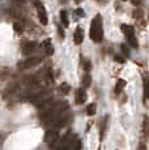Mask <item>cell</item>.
<instances>
[{
	"mask_svg": "<svg viewBox=\"0 0 149 150\" xmlns=\"http://www.w3.org/2000/svg\"><path fill=\"white\" fill-rule=\"evenodd\" d=\"M104 37V29H102V17L97 14L90 24V39L96 43H99Z\"/></svg>",
	"mask_w": 149,
	"mask_h": 150,
	"instance_id": "cell-1",
	"label": "cell"
},
{
	"mask_svg": "<svg viewBox=\"0 0 149 150\" xmlns=\"http://www.w3.org/2000/svg\"><path fill=\"white\" fill-rule=\"evenodd\" d=\"M122 31L124 33V35L127 37L128 42H130V45L132 46L133 48L139 47V42H137L136 37H135V29L132 26H130V25H122Z\"/></svg>",
	"mask_w": 149,
	"mask_h": 150,
	"instance_id": "cell-2",
	"label": "cell"
},
{
	"mask_svg": "<svg viewBox=\"0 0 149 150\" xmlns=\"http://www.w3.org/2000/svg\"><path fill=\"white\" fill-rule=\"evenodd\" d=\"M41 62H42L41 57L30 56V57H28V59H25L24 62H20L18 64H17V68H18L20 71H24V69H30V68L35 67V65H38Z\"/></svg>",
	"mask_w": 149,
	"mask_h": 150,
	"instance_id": "cell-3",
	"label": "cell"
},
{
	"mask_svg": "<svg viewBox=\"0 0 149 150\" xmlns=\"http://www.w3.org/2000/svg\"><path fill=\"white\" fill-rule=\"evenodd\" d=\"M46 142H47V145L50 146L51 149L55 148L56 142H58L59 140V133H58V128H51L47 131V133H46V137H45Z\"/></svg>",
	"mask_w": 149,
	"mask_h": 150,
	"instance_id": "cell-4",
	"label": "cell"
},
{
	"mask_svg": "<svg viewBox=\"0 0 149 150\" xmlns=\"http://www.w3.org/2000/svg\"><path fill=\"white\" fill-rule=\"evenodd\" d=\"M35 7H37V13H38V18H39V22L42 25H47L48 22V18H47V12H46V8L45 5L42 4L39 0H37L35 3Z\"/></svg>",
	"mask_w": 149,
	"mask_h": 150,
	"instance_id": "cell-5",
	"label": "cell"
},
{
	"mask_svg": "<svg viewBox=\"0 0 149 150\" xmlns=\"http://www.w3.org/2000/svg\"><path fill=\"white\" fill-rule=\"evenodd\" d=\"M37 48V42H25L22 45V54L24 55H31Z\"/></svg>",
	"mask_w": 149,
	"mask_h": 150,
	"instance_id": "cell-6",
	"label": "cell"
},
{
	"mask_svg": "<svg viewBox=\"0 0 149 150\" xmlns=\"http://www.w3.org/2000/svg\"><path fill=\"white\" fill-rule=\"evenodd\" d=\"M143 98H144V100L149 99V77H148V74H143Z\"/></svg>",
	"mask_w": 149,
	"mask_h": 150,
	"instance_id": "cell-7",
	"label": "cell"
},
{
	"mask_svg": "<svg viewBox=\"0 0 149 150\" xmlns=\"http://www.w3.org/2000/svg\"><path fill=\"white\" fill-rule=\"evenodd\" d=\"M73 41L76 45H81L82 41H84V31H82L81 28H76L74 30V34H73Z\"/></svg>",
	"mask_w": 149,
	"mask_h": 150,
	"instance_id": "cell-8",
	"label": "cell"
},
{
	"mask_svg": "<svg viewBox=\"0 0 149 150\" xmlns=\"http://www.w3.org/2000/svg\"><path fill=\"white\" fill-rule=\"evenodd\" d=\"M85 100H87V93H85L84 89H79L76 91V103L77 105H82Z\"/></svg>",
	"mask_w": 149,
	"mask_h": 150,
	"instance_id": "cell-9",
	"label": "cell"
},
{
	"mask_svg": "<svg viewBox=\"0 0 149 150\" xmlns=\"http://www.w3.org/2000/svg\"><path fill=\"white\" fill-rule=\"evenodd\" d=\"M43 47H45V52L46 55H53L54 54V47H53V43H51L50 39H45V42H43Z\"/></svg>",
	"mask_w": 149,
	"mask_h": 150,
	"instance_id": "cell-10",
	"label": "cell"
},
{
	"mask_svg": "<svg viewBox=\"0 0 149 150\" xmlns=\"http://www.w3.org/2000/svg\"><path fill=\"white\" fill-rule=\"evenodd\" d=\"M45 81L46 83H53L54 82V73L51 68H46L45 69Z\"/></svg>",
	"mask_w": 149,
	"mask_h": 150,
	"instance_id": "cell-11",
	"label": "cell"
},
{
	"mask_svg": "<svg viewBox=\"0 0 149 150\" xmlns=\"http://www.w3.org/2000/svg\"><path fill=\"white\" fill-rule=\"evenodd\" d=\"M60 21H62V24L64 25V28H68L70 22H68V16H67V12H65V11H60Z\"/></svg>",
	"mask_w": 149,
	"mask_h": 150,
	"instance_id": "cell-12",
	"label": "cell"
},
{
	"mask_svg": "<svg viewBox=\"0 0 149 150\" xmlns=\"http://www.w3.org/2000/svg\"><path fill=\"white\" fill-rule=\"evenodd\" d=\"M124 86H126V81L124 80H118V82H116V85H115V93H122L123 91V89H124Z\"/></svg>",
	"mask_w": 149,
	"mask_h": 150,
	"instance_id": "cell-13",
	"label": "cell"
},
{
	"mask_svg": "<svg viewBox=\"0 0 149 150\" xmlns=\"http://www.w3.org/2000/svg\"><path fill=\"white\" fill-rule=\"evenodd\" d=\"M143 131L147 137H149V117L144 116V122H143Z\"/></svg>",
	"mask_w": 149,
	"mask_h": 150,
	"instance_id": "cell-14",
	"label": "cell"
},
{
	"mask_svg": "<svg viewBox=\"0 0 149 150\" xmlns=\"http://www.w3.org/2000/svg\"><path fill=\"white\" fill-rule=\"evenodd\" d=\"M59 90H60V93H63V94H68L71 90V86L68 85L67 82H63L62 85L59 86Z\"/></svg>",
	"mask_w": 149,
	"mask_h": 150,
	"instance_id": "cell-15",
	"label": "cell"
},
{
	"mask_svg": "<svg viewBox=\"0 0 149 150\" xmlns=\"http://www.w3.org/2000/svg\"><path fill=\"white\" fill-rule=\"evenodd\" d=\"M92 83V77L89 76V74H87V76L82 77V81H81V85L84 86V88H89Z\"/></svg>",
	"mask_w": 149,
	"mask_h": 150,
	"instance_id": "cell-16",
	"label": "cell"
},
{
	"mask_svg": "<svg viewBox=\"0 0 149 150\" xmlns=\"http://www.w3.org/2000/svg\"><path fill=\"white\" fill-rule=\"evenodd\" d=\"M96 110H97L96 103H90V105L87 107V114L89 115V116H93V115L96 114Z\"/></svg>",
	"mask_w": 149,
	"mask_h": 150,
	"instance_id": "cell-17",
	"label": "cell"
},
{
	"mask_svg": "<svg viewBox=\"0 0 149 150\" xmlns=\"http://www.w3.org/2000/svg\"><path fill=\"white\" fill-rule=\"evenodd\" d=\"M13 26H15V30L17 33H21V31L24 30V24H22V22H15Z\"/></svg>",
	"mask_w": 149,
	"mask_h": 150,
	"instance_id": "cell-18",
	"label": "cell"
},
{
	"mask_svg": "<svg viewBox=\"0 0 149 150\" xmlns=\"http://www.w3.org/2000/svg\"><path fill=\"white\" fill-rule=\"evenodd\" d=\"M90 69H92V64H90V60L85 59V60H84V71H85V72H89Z\"/></svg>",
	"mask_w": 149,
	"mask_h": 150,
	"instance_id": "cell-19",
	"label": "cell"
},
{
	"mask_svg": "<svg viewBox=\"0 0 149 150\" xmlns=\"http://www.w3.org/2000/svg\"><path fill=\"white\" fill-rule=\"evenodd\" d=\"M133 17L136 20H141L143 18V12H141V11H139V9L135 11V12H133Z\"/></svg>",
	"mask_w": 149,
	"mask_h": 150,
	"instance_id": "cell-20",
	"label": "cell"
},
{
	"mask_svg": "<svg viewBox=\"0 0 149 150\" xmlns=\"http://www.w3.org/2000/svg\"><path fill=\"white\" fill-rule=\"evenodd\" d=\"M74 13H76L77 14V16H79V17H84V11H82V9H80V8H79V9H76V11H74Z\"/></svg>",
	"mask_w": 149,
	"mask_h": 150,
	"instance_id": "cell-21",
	"label": "cell"
},
{
	"mask_svg": "<svg viewBox=\"0 0 149 150\" xmlns=\"http://www.w3.org/2000/svg\"><path fill=\"white\" fill-rule=\"evenodd\" d=\"M131 3H132L133 5H136V7H139V5L143 3V0H131Z\"/></svg>",
	"mask_w": 149,
	"mask_h": 150,
	"instance_id": "cell-22",
	"label": "cell"
},
{
	"mask_svg": "<svg viewBox=\"0 0 149 150\" xmlns=\"http://www.w3.org/2000/svg\"><path fill=\"white\" fill-rule=\"evenodd\" d=\"M58 30H59V35H60V38H64V31H63L62 26H59V28H58Z\"/></svg>",
	"mask_w": 149,
	"mask_h": 150,
	"instance_id": "cell-23",
	"label": "cell"
},
{
	"mask_svg": "<svg viewBox=\"0 0 149 150\" xmlns=\"http://www.w3.org/2000/svg\"><path fill=\"white\" fill-rule=\"evenodd\" d=\"M139 150H147V146H145V144H144V142H140Z\"/></svg>",
	"mask_w": 149,
	"mask_h": 150,
	"instance_id": "cell-24",
	"label": "cell"
},
{
	"mask_svg": "<svg viewBox=\"0 0 149 150\" xmlns=\"http://www.w3.org/2000/svg\"><path fill=\"white\" fill-rule=\"evenodd\" d=\"M122 51H123V52H124L126 55H128V54H130V51L127 50V47H126L124 45H122Z\"/></svg>",
	"mask_w": 149,
	"mask_h": 150,
	"instance_id": "cell-25",
	"label": "cell"
},
{
	"mask_svg": "<svg viewBox=\"0 0 149 150\" xmlns=\"http://www.w3.org/2000/svg\"><path fill=\"white\" fill-rule=\"evenodd\" d=\"M115 60H116V62H119V63L124 62V60H123V57H120V56H115Z\"/></svg>",
	"mask_w": 149,
	"mask_h": 150,
	"instance_id": "cell-26",
	"label": "cell"
},
{
	"mask_svg": "<svg viewBox=\"0 0 149 150\" xmlns=\"http://www.w3.org/2000/svg\"><path fill=\"white\" fill-rule=\"evenodd\" d=\"M98 1H102V0H98Z\"/></svg>",
	"mask_w": 149,
	"mask_h": 150,
	"instance_id": "cell-27",
	"label": "cell"
},
{
	"mask_svg": "<svg viewBox=\"0 0 149 150\" xmlns=\"http://www.w3.org/2000/svg\"><path fill=\"white\" fill-rule=\"evenodd\" d=\"M123 1H126V0H123Z\"/></svg>",
	"mask_w": 149,
	"mask_h": 150,
	"instance_id": "cell-28",
	"label": "cell"
},
{
	"mask_svg": "<svg viewBox=\"0 0 149 150\" xmlns=\"http://www.w3.org/2000/svg\"><path fill=\"white\" fill-rule=\"evenodd\" d=\"M148 20H149V18H148Z\"/></svg>",
	"mask_w": 149,
	"mask_h": 150,
	"instance_id": "cell-29",
	"label": "cell"
}]
</instances>
